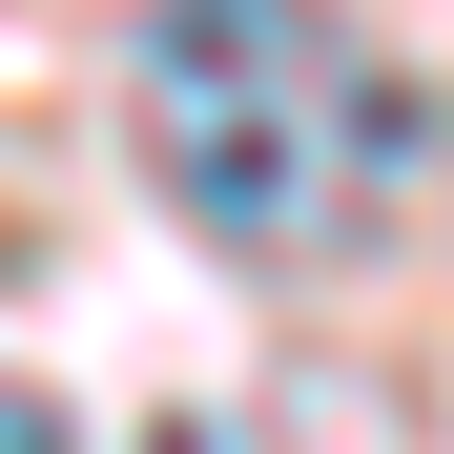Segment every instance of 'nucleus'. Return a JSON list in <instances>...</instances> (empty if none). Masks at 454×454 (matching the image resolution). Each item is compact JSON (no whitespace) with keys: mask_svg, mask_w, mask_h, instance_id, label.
Returning <instances> with one entry per match:
<instances>
[{"mask_svg":"<svg viewBox=\"0 0 454 454\" xmlns=\"http://www.w3.org/2000/svg\"><path fill=\"white\" fill-rule=\"evenodd\" d=\"M124 124H145V186L248 269L351 248L413 166V83L331 0H145L124 21Z\"/></svg>","mask_w":454,"mask_h":454,"instance_id":"f257e3e1","label":"nucleus"},{"mask_svg":"<svg viewBox=\"0 0 454 454\" xmlns=\"http://www.w3.org/2000/svg\"><path fill=\"white\" fill-rule=\"evenodd\" d=\"M0 454H83V434H62V413H42V393H0Z\"/></svg>","mask_w":454,"mask_h":454,"instance_id":"f03ea898","label":"nucleus"},{"mask_svg":"<svg viewBox=\"0 0 454 454\" xmlns=\"http://www.w3.org/2000/svg\"><path fill=\"white\" fill-rule=\"evenodd\" d=\"M186 454H207V434H186Z\"/></svg>","mask_w":454,"mask_h":454,"instance_id":"7ed1b4c3","label":"nucleus"}]
</instances>
